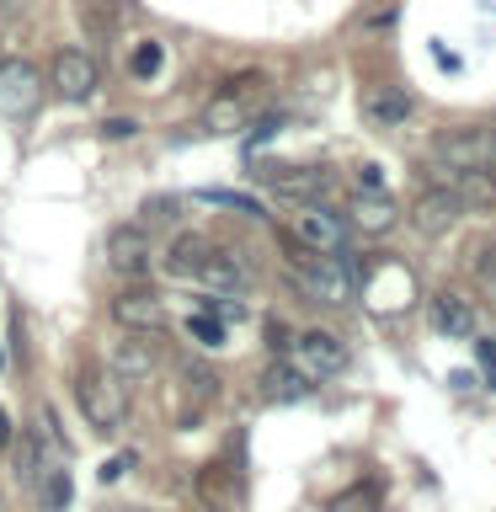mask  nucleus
<instances>
[{"instance_id": "24", "label": "nucleus", "mask_w": 496, "mask_h": 512, "mask_svg": "<svg viewBox=\"0 0 496 512\" xmlns=\"http://www.w3.org/2000/svg\"><path fill=\"white\" fill-rule=\"evenodd\" d=\"M16 475L22 480H38V464H43V432H27V438H16Z\"/></svg>"}, {"instance_id": "30", "label": "nucleus", "mask_w": 496, "mask_h": 512, "mask_svg": "<svg viewBox=\"0 0 496 512\" xmlns=\"http://www.w3.org/2000/svg\"><path fill=\"white\" fill-rule=\"evenodd\" d=\"M358 192H384V176H379V166H358Z\"/></svg>"}, {"instance_id": "20", "label": "nucleus", "mask_w": 496, "mask_h": 512, "mask_svg": "<svg viewBox=\"0 0 496 512\" xmlns=\"http://www.w3.org/2000/svg\"><path fill=\"white\" fill-rule=\"evenodd\" d=\"M198 496L214 512H230L235 502H240V480H235V470H224V464H203L198 470Z\"/></svg>"}, {"instance_id": "15", "label": "nucleus", "mask_w": 496, "mask_h": 512, "mask_svg": "<svg viewBox=\"0 0 496 512\" xmlns=\"http://www.w3.org/2000/svg\"><path fill=\"white\" fill-rule=\"evenodd\" d=\"M363 118L374 128H400L411 118V96L400 86H368L363 91Z\"/></svg>"}, {"instance_id": "26", "label": "nucleus", "mask_w": 496, "mask_h": 512, "mask_svg": "<svg viewBox=\"0 0 496 512\" xmlns=\"http://www.w3.org/2000/svg\"><path fill=\"white\" fill-rule=\"evenodd\" d=\"M187 336H192V342H198V347H224V336H230V331H224V320H214V315H187Z\"/></svg>"}, {"instance_id": "34", "label": "nucleus", "mask_w": 496, "mask_h": 512, "mask_svg": "<svg viewBox=\"0 0 496 512\" xmlns=\"http://www.w3.org/2000/svg\"><path fill=\"white\" fill-rule=\"evenodd\" d=\"M0 363H6V352H0Z\"/></svg>"}, {"instance_id": "11", "label": "nucleus", "mask_w": 496, "mask_h": 512, "mask_svg": "<svg viewBox=\"0 0 496 512\" xmlns=\"http://www.w3.org/2000/svg\"><path fill=\"white\" fill-rule=\"evenodd\" d=\"M112 320H118L123 331H160L166 326V299H160L155 288L128 283L123 294L112 299Z\"/></svg>"}, {"instance_id": "14", "label": "nucleus", "mask_w": 496, "mask_h": 512, "mask_svg": "<svg viewBox=\"0 0 496 512\" xmlns=\"http://www.w3.org/2000/svg\"><path fill=\"white\" fill-rule=\"evenodd\" d=\"M395 203H390V192H352V203H347V224H358V230L368 235H384V230H395Z\"/></svg>"}, {"instance_id": "25", "label": "nucleus", "mask_w": 496, "mask_h": 512, "mask_svg": "<svg viewBox=\"0 0 496 512\" xmlns=\"http://www.w3.org/2000/svg\"><path fill=\"white\" fill-rule=\"evenodd\" d=\"M160 64H166V48H160V43H139L134 54H128V75H134V80H155Z\"/></svg>"}, {"instance_id": "27", "label": "nucleus", "mask_w": 496, "mask_h": 512, "mask_svg": "<svg viewBox=\"0 0 496 512\" xmlns=\"http://www.w3.org/2000/svg\"><path fill=\"white\" fill-rule=\"evenodd\" d=\"M470 272L486 288H496V240H486V246H475V256H470Z\"/></svg>"}, {"instance_id": "7", "label": "nucleus", "mask_w": 496, "mask_h": 512, "mask_svg": "<svg viewBox=\"0 0 496 512\" xmlns=\"http://www.w3.org/2000/svg\"><path fill=\"white\" fill-rule=\"evenodd\" d=\"M288 363L299 368L304 379H331V374H342V363H347V347H342V336H331V331H299V336H288Z\"/></svg>"}, {"instance_id": "4", "label": "nucleus", "mask_w": 496, "mask_h": 512, "mask_svg": "<svg viewBox=\"0 0 496 512\" xmlns=\"http://www.w3.org/2000/svg\"><path fill=\"white\" fill-rule=\"evenodd\" d=\"M422 176L427 187L448 192L464 214H480V208H496V171L480 166V171H459V166H438V160H422Z\"/></svg>"}, {"instance_id": "13", "label": "nucleus", "mask_w": 496, "mask_h": 512, "mask_svg": "<svg viewBox=\"0 0 496 512\" xmlns=\"http://www.w3.org/2000/svg\"><path fill=\"white\" fill-rule=\"evenodd\" d=\"M432 326H438L443 336H475L480 315H475V304L464 299V294L443 288V294H432Z\"/></svg>"}, {"instance_id": "10", "label": "nucleus", "mask_w": 496, "mask_h": 512, "mask_svg": "<svg viewBox=\"0 0 496 512\" xmlns=\"http://www.w3.org/2000/svg\"><path fill=\"white\" fill-rule=\"evenodd\" d=\"M155 363H160V352L150 342V331H123V342H112V358H107L118 384H144L155 374Z\"/></svg>"}, {"instance_id": "16", "label": "nucleus", "mask_w": 496, "mask_h": 512, "mask_svg": "<svg viewBox=\"0 0 496 512\" xmlns=\"http://www.w3.org/2000/svg\"><path fill=\"white\" fill-rule=\"evenodd\" d=\"M198 278L214 288V294H240L246 288V262H240L235 251H219V246H208V256H203V267H198Z\"/></svg>"}, {"instance_id": "21", "label": "nucleus", "mask_w": 496, "mask_h": 512, "mask_svg": "<svg viewBox=\"0 0 496 512\" xmlns=\"http://www.w3.org/2000/svg\"><path fill=\"white\" fill-rule=\"evenodd\" d=\"M310 390H315V384L304 379L288 358H283V363H272L267 374H262V395H267V400H304Z\"/></svg>"}, {"instance_id": "23", "label": "nucleus", "mask_w": 496, "mask_h": 512, "mask_svg": "<svg viewBox=\"0 0 496 512\" xmlns=\"http://www.w3.org/2000/svg\"><path fill=\"white\" fill-rule=\"evenodd\" d=\"M379 507H384L379 480H358V486H347L342 496H331L326 512H379Z\"/></svg>"}, {"instance_id": "22", "label": "nucleus", "mask_w": 496, "mask_h": 512, "mask_svg": "<svg viewBox=\"0 0 496 512\" xmlns=\"http://www.w3.org/2000/svg\"><path fill=\"white\" fill-rule=\"evenodd\" d=\"M70 502H75L70 470H43V480H38V512H70Z\"/></svg>"}, {"instance_id": "6", "label": "nucleus", "mask_w": 496, "mask_h": 512, "mask_svg": "<svg viewBox=\"0 0 496 512\" xmlns=\"http://www.w3.org/2000/svg\"><path fill=\"white\" fill-rule=\"evenodd\" d=\"M294 240L304 251H320V256H336L347 246V214L331 203H299L294 208Z\"/></svg>"}, {"instance_id": "29", "label": "nucleus", "mask_w": 496, "mask_h": 512, "mask_svg": "<svg viewBox=\"0 0 496 512\" xmlns=\"http://www.w3.org/2000/svg\"><path fill=\"white\" fill-rule=\"evenodd\" d=\"M475 358H480V368H486V379L496 384V342H475Z\"/></svg>"}, {"instance_id": "19", "label": "nucleus", "mask_w": 496, "mask_h": 512, "mask_svg": "<svg viewBox=\"0 0 496 512\" xmlns=\"http://www.w3.org/2000/svg\"><path fill=\"white\" fill-rule=\"evenodd\" d=\"M203 256H208V240L192 235V230H182V235H176L171 246H166V256H160V267H166L171 278H198Z\"/></svg>"}, {"instance_id": "5", "label": "nucleus", "mask_w": 496, "mask_h": 512, "mask_svg": "<svg viewBox=\"0 0 496 512\" xmlns=\"http://www.w3.org/2000/svg\"><path fill=\"white\" fill-rule=\"evenodd\" d=\"M427 160H438V166H459V171H480L491 166L496 171V128H443L438 139H432Z\"/></svg>"}, {"instance_id": "2", "label": "nucleus", "mask_w": 496, "mask_h": 512, "mask_svg": "<svg viewBox=\"0 0 496 512\" xmlns=\"http://www.w3.org/2000/svg\"><path fill=\"white\" fill-rule=\"evenodd\" d=\"M294 278L304 283V294L320 299V304H347L352 294L363 288V267L358 256L336 251V256H320V251H294Z\"/></svg>"}, {"instance_id": "28", "label": "nucleus", "mask_w": 496, "mask_h": 512, "mask_svg": "<svg viewBox=\"0 0 496 512\" xmlns=\"http://www.w3.org/2000/svg\"><path fill=\"white\" fill-rule=\"evenodd\" d=\"M203 315H214V320H240L246 310L235 304V294H214V299H203Z\"/></svg>"}, {"instance_id": "1", "label": "nucleus", "mask_w": 496, "mask_h": 512, "mask_svg": "<svg viewBox=\"0 0 496 512\" xmlns=\"http://www.w3.org/2000/svg\"><path fill=\"white\" fill-rule=\"evenodd\" d=\"M267 102H272V80L262 70H240V75H230L214 96H208L203 128L208 134H240V128L256 123V112H262Z\"/></svg>"}, {"instance_id": "18", "label": "nucleus", "mask_w": 496, "mask_h": 512, "mask_svg": "<svg viewBox=\"0 0 496 512\" xmlns=\"http://www.w3.org/2000/svg\"><path fill=\"white\" fill-rule=\"evenodd\" d=\"M278 182V192L283 198H294V203H320L331 192V182L336 176L326 171V166H304V171H283V176H272Z\"/></svg>"}, {"instance_id": "33", "label": "nucleus", "mask_w": 496, "mask_h": 512, "mask_svg": "<svg viewBox=\"0 0 496 512\" xmlns=\"http://www.w3.org/2000/svg\"><path fill=\"white\" fill-rule=\"evenodd\" d=\"M16 443V427H11V416H6V406H0V448H11Z\"/></svg>"}, {"instance_id": "17", "label": "nucleus", "mask_w": 496, "mask_h": 512, "mask_svg": "<svg viewBox=\"0 0 496 512\" xmlns=\"http://www.w3.org/2000/svg\"><path fill=\"white\" fill-rule=\"evenodd\" d=\"M459 214H464V208H459L454 198H448V192L427 187L422 198H416V208H411V224H416L422 235H443V230H448V224H454Z\"/></svg>"}, {"instance_id": "31", "label": "nucleus", "mask_w": 496, "mask_h": 512, "mask_svg": "<svg viewBox=\"0 0 496 512\" xmlns=\"http://www.w3.org/2000/svg\"><path fill=\"white\" fill-rule=\"evenodd\" d=\"M102 128H107V139H128V134H134L139 123H134V118H107Z\"/></svg>"}, {"instance_id": "12", "label": "nucleus", "mask_w": 496, "mask_h": 512, "mask_svg": "<svg viewBox=\"0 0 496 512\" xmlns=\"http://www.w3.org/2000/svg\"><path fill=\"white\" fill-rule=\"evenodd\" d=\"M38 96H43V75L32 70L27 59H6V64H0V112H6V118L32 112V107H38Z\"/></svg>"}, {"instance_id": "9", "label": "nucleus", "mask_w": 496, "mask_h": 512, "mask_svg": "<svg viewBox=\"0 0 496 512\" xmlns=\"http://www.w3.org/2000/svg\"><path fill=\"white\" fill-rule=\"evenodd\" d=\"M96 86H102V70H96V59L86 48H59L54 54V91L64 102H86V96H96Z\"/></svg>"}, {"instance_id": "8", "label": "nucleus", "mask_w": 496, "mask_h": 512, "mask_svg": "<svg viewBox=\"0 0 496 512\" xmlns=\"http://www.w3.org/2000/svg\"><path fill=\"white\" fill-rule=\"evenodd\" d=\"M107 267L112 272H123L128 283L144 278V272L155 267V240L144 224H118V230L107 235Z\"/></svg>"}, {"instance_id": "3", "label": "nucleus", "mask_w": 496, "mask_h": 512, "mask_svg": "<svg viewBox=\"0 0 496 512\" xmlns=\"http://www.w3.org/2000/svg\"><path fill=\"white\" fill-rule=\"evenodd\" d=\"M75 406H80V416H86V427H96V432H118L123 416H128L123 384L112 379V368H102V363H80L75 368Z\"/></svg>"}, {"instance_id": "32", "label": "nucleus", "mask_w": 496, "mask_h": 512, "mask_svg": "<svg viewBox=\"0 0 496 512\" xmlns=\"http://www.w3.org/2000/svg\"><path fill=\"white\" fill-rule=\"evenodd\" d=\"M123 470H134V454H118V459H107V470H102V480H118Z\"/></svg>"}]
</instances>
